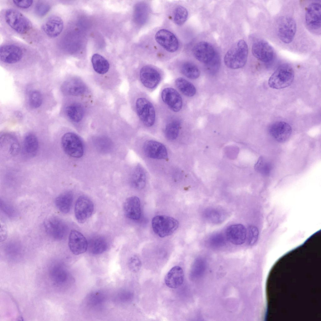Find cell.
I'll list each match as a JSON object with an SVG mask.
<instances>
[{"mask_svg": "<svg viewBox=\"0 0 321 321\" xmlns=\"http://www.w3.org/2000/svg\"><path fill=\"white\" fill-rule=\"evenodd\" d=\"M94 210L93 203L88 197L80 196L76 201L74 209L75 215L77 221L83 223L92 215Z\"/></svg>", "mask_w": 321, "mask_h": 321, "instance_id": "14", "label": "cell"}, {"mask_svg": "<svg viewBox=\"0 0 321 321\" xmlns=\"http://www.w3.org/2000/svg\"><path fill=\"white\" fill-rule=\"evenodd\" d=\"M247 231L245 227L241 224L230 225L227 229L226 238L231 243L235 245H241L245 241Z\"/></svg>", "mask_w": 321, "mask_h": 321, "instance_id": "21", "label": "cell"}, {"mask_svg": "<svg viewBox=\"0 0 321 321\" xmlns=\"http://www.w3.org/2000/svg\"><path fill=\"white\" fill-rule=\"evenodd\" d=\"M1 29L4 36L18 38L37 48L50 59V45L39 27L25 13L3 7L0 12Z\"/></svg>", "mask_w": 321, "mask_h": 321, "instance_id": "2", "label": "cell"}, {"mask_svg": "<svg viewBox=\"0 0 321 321\" xmlns=\"http://www.w3.org/2000/svg\"><path fill=\"white\" fill-rule=\"evenodd\" d=\"M203 215L206 220L214 224L221 222L225 217L224 214L222 211L213 208H209L206 209L204 211Z\"/></svg>", "mask_w": 321, "mask_h": 321, "instance_id": "33", "label": "cell"}, {"mask_svg": "<svg viewBox=\"0 0 321 321\" xmlns=\"http://www.w3.org/2000/svg\"><path fill=\"white\" fill-rule=\"evenodd\" d=\"M277 5L272 13L262 3L259 34L296 54L309 56L319 51L317 39L308 33L303 22L300 0L278 1Z\"/></svg>", "mask_w": 321, "mask_h": 321, "instance_id": "1", "label": "cell"}, {"mask_svg": "<svg viewBox=\"0 0 321 321\" xmlns=\"http://www.w3.org/2000/svg\"><path fill=\"white\" fill-rule=\"evenodd\" d=\"M59 3V0H35L30 13L35 18L43 20L52 12Z\"/></svg>", "mask_w": 321, "mask_h": 321, "instance_id": "17", "label": "cell"}, {"mask_svg": "<svg viewBox=\"0 0 321 321\" xmlns=\"http://www.w3.org/2000/svg\"><path fill=\"white\" fill-rule=\"evenodd\" d=\"M269 162L263 157H260L255 165L256 170L264 175L268 174L271 170Z\"/></svg>", "mask_w": 321, "mask_h": 321, "instance_id": "38", "label": "cell"}, {"mask_svg": "<svg viewBox=\"0 0 321 321\" xmlns=\"http://www.w3.org/2000/svg\"><path fill=\"white\" fill-rule=\"evenodd\" d=\"M294 76V69L292 64L282 61L270 77L268 83L273 89L285 88L292 83Z\"/></svg>", "mask_w": 321, "mask_h": 321, "instance_id": "7", "label": "cell"}, {"mask_svg": "<svg viewBox=\"0 0 321 321\" xmlns=\"http://www.w3.org/2000/svg\"><path fill=\"white\" fill-rule=\"evenodd\" d=\"M193 54L194 57L200 62L208 64L214 61L216 52L213 46L206 41H201L193 47Z\"/></svg>", "mask_w": 321, "mask_h": 321, "instance_id": "13", "label": "cell"}, {"mask_svg": "<svg viewBox=\"0 0 321 321\" xmlns=\"http://www.w3.org/2000/svg\"><path fill=\"white\" fill-rule=\"evenodd\" d=\"M61 144L65 152L74 158H79L84 154L83 142L80 137L72 132L65 134L61 139Z\"/></svg>", "mask_w": 321, "mask_h": 321, "instance_id": "9", "label": "cell"}, {"mask_svg": "<svg viewBox=\"0 0 321 321\" xmlns=\"http://www.w3.org/2000/svg\"><path fill=\"white\" fill-rule=\"evenodd\" d=\"M86 86L81 80L76 78H71L64 81L61 89L62 93L66 95L77 96L85 92Z\"/></svg>", "mask_w": 321, "mask_h": 321, "instance_id": "23", "label": "cell"}, {"mask_svg": "<svg viewBox=\"0 0 321 321\" xmlns=\"http://www.w3.org/2000/svg\"><path fill=\"white\" fill-rule=\"evenodd\" d=\"M128 265L129 269L131 271L136 272L140 270L141 263L139 258L136 255H134L129 259Z\"/></svg>", "mask_w": 321, "mask_h": 321, "instance_id": "40", "label": "cell"}, {"mask_svg": "<svg viewBox=\"0 0 321 321\" xmlns=\"http://www.w3.org/2000/svg\"><path fill=\"white\" fill-rule=\"evenodd\" d=\"M161 97L163 101L173 111H180L182 106V98L177 91L174 89L167 87L162 92Z\"/></svg>", "mask_w": 321, "mask_h": 321, "instance_id": "18", "label": "cell"}, {"mask_svg": "<svg viewBox=\"0 0 321 321\" xmlns=\"http://www.w3.org/2000/svg\"><path fill=\"white\" fill-rule=\"evenodd\" d=\"M181 126V123L178 120L175 119L169 122L166 125L165 129L166 137L171 140L176 139L179 134Z\"/></svg>", "mask_w": 321, "mask_h": 321, "instance_id": "34", "label": "cell"}, {"mask_svg": "<svg viewBox=\"0 0 321 321\" xmlns=\"http://www.w3.org/2000/svg\"><path fill=\"white\" fill-rule=\"evenodd\" d=\"M140 79L143 85L150 89L156 86L160 80L161 76L159 72L154 68L145 66L141 68L139 73Z\"/></svg>", "mask_w": 321, "mask_h": 321, "instance_id": "20", "label": "cell"}, {"mask_svg": "<svg viewBox=\"0 0 321 321\" xmlns=\"http://www.w3.org/2000/svg\"><path fill=\"white\" fill-rule=\"evenodd\" d=\"M184 274L182 268L178 266L172 268L167 272L165 278L166 285L171 288H177L183 282Z\"/></svg>", "mask_w": 321, "mask_h": 321, "instance_id": "24", "label": "cell"}, {"mask_svg": "<svg viewBox=\"0 0 321 321\" xmlns=\"http://www.w3.org/2000/svg\"><path fill=\"white\" fill-rule=\"evenodd\" d=\"M66 112L68 118L75 122L81 121L84 115L82 106L79 103H74L69 105L66 109Z\"/></svg>", "mask_w": 321, "mask_h": 321, "instance_id": "30", "label": "cell"}, {"mask_svg": "<svg viewBox=\"0 0 321 321\" xmlns=\"http://www.w3.org/2000/svg\"><path fill=\"white\" fill-rule=\"evenodd\" d=\"M68 245L71 252L76 255L84 253L88 248V242L85 237L75 230H71L70 234Z\"/></svg>", "mask_w": 321, "mask_h": 321, "instance_id": "19", "label": "cell"}, {"mask_svg": "<svg viewBox=\"0 0 321 321\" xmlns=\"http://www.w3.org/2000/svg\"><path fill=\"white\" fill-rule=\"evenodd\" d=\"M35 0H3V7L11 8L23 13H30Z\"/></svg>", "mask_w": 321, "mask_h": 321, "instance_id": "25", "label": "cell"}, {"mask_svg": "<svg viewBox=\"0 0 321 321\" xmlns=\"http://www.w3.org/2000/svg\"><path fill=\"white\" fill-rule=\"evenodd\" d=\"M137 114L142 123L147 127H151L155 123V114L152 104L146 99L139 97L136 102Z\"/></svg>", "mask_w": 321, "mask_h": 321, "instance_id": "11", "label": "cell"}, {"mask_svg": "<svg viewBox=\"0 0 321 321\" xmlns=\"http://www.w3.org/2000/svg\"><path fill=\"white\" fill-rule=\"evenodd\" d=\"M290 126L283 121L277 122L269 127L268 132L271 137L276 142L283 143L288 140L292 133Z\"/></svg>", "mask_w": 321, "mask_h": 321, "instance_id": "15", "label": "cell"}, {"mask_svg": "<svg viewBox=\"0 0 321 321\" xmlns=\"http://www.w3.org/2000/svg\"><path fill=\"white\" fill-rule=\"evenodd\" d=\"M251 51L254 58L262 65H272L282 59L268 40L260 34L253 42Z\"/></svg>", "mask_w": 321, "mask_h": 321, "instance_id": "4", "label": "cell"}, {"mask_svg": "<svg viewBox=\"0 0 321 321\" xmlns=\"http://www.w3.org/2000/svg\"><path fill=\"white\" fill-rule=\"evenodd\" d=\"M208 243L213 247H220L224 244L225 239L222 234H216L212 235L209 238Z\"/></svg>", "mask_w": 321, "mask_h": 321, "instance_id": "39", "label": "cell"}, {"mask_svg": "<svg viewBox=\"0 0 321 321\" xmlns=\"http://www.w3.org/2000/svg\"><path fill=\"white\" fill-rule=\"evenodd\" d=\"M196 271L197 276H201L206 268V263L201 257L198 258L196 261Z\"/></svg>", "mask_w": 321, "mask_h": 321, "instance_id": "42", "label": "cell"}, {"mask_svg": "<svg viewBox=\"0 0 321 321\" xmlns=\"http://www.w3.org/2000/svg\"><path fill=\"white\" fill-rule=\"evenodd\" d=\"M249 49L246 41L240 39L235 43L228 50L224 58L226 66L231 69L244 67L246 63Z\"/></svg>", "mask_w": 321, "mask_h": 321, "instance_id": "6", "label": "cell"}, {"mask_svg": "<svg viewBox=\"0 0 321 321\" xmlns=\"http://www.w3.org/2000/svg\"><path fill=\"white\" fill-rule=\"evenodd\" d=\"M91 61L95 71L99 74H103L108 71L109 64L103 57L98 54H95L92 56Z\"/></svg>", "mask_w": 321, "mask_h": 321, "instance_id": "29", "label": "cell"}, {"mask_svg": "<svg viewBox=\"0 0 321 321\" xmlns=\"http://www.w3.org/2000/svg\"><path fill=\"white\" fill-rule=\"evenodd\" d=\"M131 182L132 186L138 189L144 187L146 183L145 173L143 168L139 166L134 170L132 175Z\"/></svg>", "mask_w": 321, "mask_h": 321, "instance_id": "31", "label": "cell"}, {"mask_svg": "<svg viewBox=\"0 0 321 321\" xmlns=\"http://www.w3.org/2000/svg\"><path fill=\"white\" fill-rule=\"evenodd\" d=\"M50 45L57 39L64 30V22L59 12H52L42 20L39 27Z\"/></svg>", "mask_w": 321, "mask_h": 321, "instance_id": "5", "label": "cell"}, {"mask_svg": "<svg viewBox=\"0 0 321 321\" xmlns=\"http://www.w3.org/2000/svg\"><path fill=\"white\" fill-rule=\"evenodd\" d=\"M175 84L179 90L184 95L191 97L194 96L196 90L195 86L190 82L182 78H177Z\"/></svg>", "mask_w": 321, "mask_h": 321, "instance_id": "32", "label": "cell"}, {"mask_svg": "<svg viewBox=\"0 0 321 321\" xmlns=\"http://www.w3.org/2000/svg\"><path fill=\"white\" fill-rule=\"evenodd\" d=\"M123 209L125 215L129 219L138 220L141 217L140 201L137 197L133 196L128 198L124 203Z\"/></svg>", "mask_w": 321, "mask_h": 321, "instance_id": "22", "label": "cell"}, {"mask_svg": "<svg viewBox=\"0 0 321 321\" xmlns=\"http://www.w3.org/2000/svg\"><path fill=\"white\" fill-rule=\"evenodd\" d=\"M248 243L249 245L254 244L256 241L258 231L257 228L254 226H250L248 229L247 234Z\"/></svg>", "mask_w": 321, "mask_h": 321, "instance_id": "41", "label": "cell"}, {"mask_svg": "<svg viewBox=\"0 0 321 321\" xmlns=\"http://www.w3.org/2000/svg\"><path fill=\"white\" fill-rule=\"evenodd\" d=\"M108 247L106 240L101 237H97L91 239L88 243V247L93 254H101L107 249Z\"/></svg>", "mask_w": 321, "mask_h": 321, "instance_id": "28", "label": "cell"}, {"mask_svg": "<svg viewBox=\"0 0 321 321\" xmlns=\"http://www.w3.org/2000/svg\"><path fill=\"white\" fill-rule=\"evenodd\" d=\"M302 18L307 31L317 39L321 36V0H300Z\"/></svg>", "mask_w": 321, "mask_h": 321, "instance_id": "3", "label": "cell"}, {"mask_svg": "<svg viewBox=\"0 0 321 321\" xmlns=\"http://www.w3.org/2000/svg\"><path fill=\"white\" fill-rule=\"evenodd\" d=\"M44 227L47 234L56 240L63 239L68 231V227L66 223L55 216L51 217L47 219L44 222Z\"/></svg>", "mask_w": 321, "mask_h": 321, "instance_id": "10", "label": "cell"}, {"mask_svg": "<svg viewBox=\"0 0 321 321\" xmlns=\"http://www.w3.org/2000/svg\"><path fill=\"white\" fill-rule=\"evenodd\" d=\"M188 16L187 10L182 6L176 7L173 12V21L177 25H183L187 20Z\"/></svg>", "mask_w": 321, "mask_h": 321, "instance_id": "36", "label": "cell"}, {"mask_svg": "<svg viewBox=\"0 0 321 321\" xmlns=\"http://www.w3.org/2000/svg\"><path fill=\"white\" fill-rule=\"evenodd\" d=\"M143 150L147 157L154 159H165L167 157L168 153L166 147L162 143L154 140L146 141Z\"/></svg>", "mask_w": 321, "mask_h": 321, "instance_id": "16", "label": "cell"}, {"mask_svg": "<svg viewBox=\"0 0 321 321\" xmlns=\"http://www.w3.org/2000/svg\"><path fill=\"white\" fill-rule=\"evenodd\" d=\"M39 142L37 137L32 133L27 134L24 138L23 148L24 153L29 157H32L37 154Z\"/></svg>", "mask_w": 321, "mask_h": 321, "instance_id": "26", "label": "cell"}, {"mask_svg": "<svg viewBox=\"0 0 321 321\" xmlns=\"http://www.w3.org/2000/svg\"><path fill=\"white\" fill-rule=\"evenodd\" d=\"M181 71L184 75L192 79L198 78L200 75V71L198 67L193 63L189 62L182 64Z\"/></svg>", "mask_w": 321, "mask_h": 321, "instance_id": "35", "label": "cell"}, {"mask_svg": "<svg viewBox=\"0 0 321 321\" xmlns=\"http://www.w3.org/2000/svg\"><path fill=\"white\" fill-rule=\"evenodd\" d=\"M73 199L71 191L66 192L58 196L55 203L58 209L62 213H67L70 211Z\"/></svg>", "mask_w": 321, "mask_h": 321, "instance_id": "27", "label": "cell"}, {"mask_svg": "<svg viewBox=\"0 0 321 321\" xmlns=\"http://www.w3.org/2000/svg\"><path fill=\"white\" fill-rule=\"evenodd\" d=\"M152 226L154 232L160 237L172 234L178 226V221L174 218L164 215H157L152 220Z\"/></svg>", "mask_w": 321, "mask_h": 321, "instance_id": "8", "label": "cell"}, {"mask_svg": "<svg viewBox=\"0 0 321 321\" xmlns=\"http://www.w3.org/2000/svg\"><path fill=\"white\" fill-rule=\"evenodd\" d=\"M29 105L33 108L40 107L42 103V97L40 92L36 90L31 91L29 94Z\"/></svg>", "mask_w": 321, "mask_h": 321, "instance_id": "37", "label": "cell"}, {"mask_svg": "<svg viewBox=\"0 0 321 321\" xmlns=\"http://www.w3.org/2000/svg\"><path fill=\"white\" fill-rule=\"evenodd\" d=\"M155 38L157 43L168 52H175L179 48V43L177 38L167 29H161L158 31Z\"/></svg>", "mask_w": 321, "mask_h": 321, "instance_id": "12", "label": "cell"}]
</instances>
